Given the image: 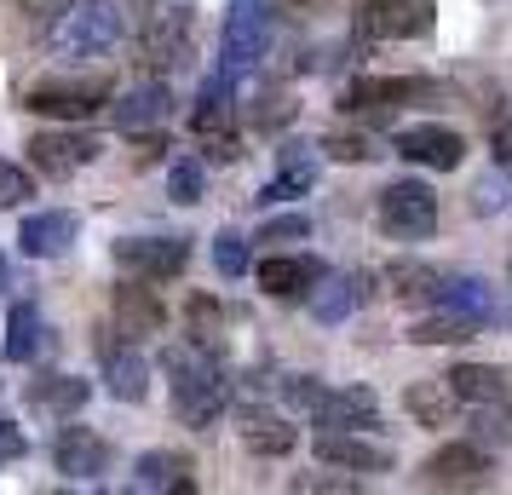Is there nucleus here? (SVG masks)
I'll return each mask as SVG.
<instances>
[{
	"instance_id": "obj_36",
	"label": "nucleus",
	"mask_w": 512,
	"mask_h": 495,
	"mask_svg": "<svg viewBox=\"0 0 512 495\" xmlns=\"http://www.w3.org/2000/svg\"><path fill=\"white\" fill-rule=\"evenodd\" d=\"M512 208V167L495 162V173H484L478 185H472V213L489 219V213H507Z\"/></svg>"
},
{
	"instance_id": "obj_38",
	"label": "nucleus",
	"mask_w": 512,
	"mask_h": 495,
	"mask_svg": "<svg viewBox=\"0 0 512 495\" xmlns=\"http://www.w3.org/2000/svg\"><path fill=\"white\" fill-rule=\"evenodd\" d=\"M248 265H254V260H248V236H242V231H219V236H213V271H219L225 283H236Z\"/></svg>"
},
{
	"instance_id": "obj_12",
	"label": "nucleus",
	"mask_w": 512,
	"mask_h": 495,
	"mask_svg": "<svg viewBox=\"0 0 512 495\" xmlns=\"http://www.w3.org/2000/svg\"><path fill=\"white\" fill-rule=\"evenodd\" d=\"M495 461H489L484 444H443L426 467H420V490H484Z\"/></svg>"
},
{
	"instance_id": "obj_32",
	"label": "nucleus",
	"mask_w": 512,
	"mask_h": 495,
	"mask_svg": "<svg viewBox=\"0 0 512 495\" xmlns=\"http://www.w3.org/2000/svg\"><path fill=\"white\" fill-rule=\"evenodd\" d=\"M472 334H478L472 317H461V311H449V306H432L426 317H415L409 340H415V346H466Z\"/></svg>"
},
{
	"instance_id": "obj_47",
	"label": "nucleus",
	"mask_w": 512,
	"mask_h": 495,
	"mask_svg": "<svg viewBox=\"0 0 512 495\" xmlns=\"http://www.w3.org/2000/svg\"><path fill=\"white\" fill-rule=\"evenodd\" d=\"M12 283H18V271H12V260H6V254H0V294H6Z\"/></svg>"
},
{
	"instance_id": "obj_29",
	"label": "nucleus",
	"mask_w": 512,
	"mask_h": 495,
	"mask_svg": "<svg viewBox=\"0 0 512 495\" xmlns=\"http://www.w3.org/2000/svg\"><path fill=\"white\" fill-rule=\"evenodd\" d=\"M133 490H173V495H185V490H196V467H190V455L150 449V455H139V467H133Z\"/></svg>"
},
{
	"instance_id": "obj_24",
	"label": "nucleus",
	"mask_w": 512,
	"mask_h": 495,
	"mask_svg": "<svg viewBox=\"0 0 512 495\" xmlns=\"http://www.w3.org/2000/svg\"><path fill=\"white\" fill-rule=\"evenodd\" d=\"M162 323H167V306L156 300V288L144 283V277L116 283V329L127 340H144V334H156Z\"/></svg>"
},
{
	"instance_id": "obj_16",
	"label": "nucleus",
	"mask_w": 512,
	"mask_h": 495,
	"mask_svg": "<svg viewBox=\"0 0 512 495\" xmlns=\"http://www.w3.org/2000/svg\"><path fill=\"white\" fill-rule=\"evenodd\" d=\"M236 438H242V449L259 455V461H282L288 449L300 444V426H288L282 409H259V403H248V409H236Z\"/></svg>"
},
{
	"instance_id": "obj_18",
	"label": "nucleus",
	"mask_w": 512,
	"mask_h": 495,
	"mask_svg": "<svg viewBox=\"0 0 512 495\" xmlns=\"http://www.w3.org/2000/svg\"><path fill=\"white\" fill-rule=\"evenodd\" d=\"M75 236H81V213L75 208H41L18 225V248L29 260H58V254L75 248Z\"/></svg>"
},
{
	"instance_id": "obj_25",
	"label": "nucleus",
	"mask_w": 512,
	"mask_h": 495,
	"mask_svg": "<svg viewBox=\"0 0 512 495\" xmlns=\"http://www.w3.org/2000/svg\"><path fill=\"white\" fill-rule=\"evenodd\" d=\"M443 380L455 386V398H461L466 409H472V403H512V375L495 369V363H455Z\"/></svg>"
},
{
	"instance_id": "obj_48",
	"label": "nucleus",
	"mask_w": 512,
	"mask_h": 495,
	"mask_svg": "<svg viewBox=\"0 0 512 495\" xmlns=\"http://www.w3.org/2000/svg\"><path fill=\"white\" fill-rule=\"evenodd\" d=\"M288 6H294V12H317V6H323V0H288Z\"/></svg>"
},
{
	"instance_id": "obj_5",
	"label": "nucleus",
	"mask_w": 512,
	"mask_h": 495,
	"mask_svg": "<svg viewBox=\"0 0 512 495\" xmlns=\"http://www.w3.org/2000/svg\"><path fill=\"white\" fill-rule=\"evenodd\" d=\"M277 41V0H231V12H225V35H219V58H225V70L242 75L254 70L259 58L271 52Z\"/></svg>"
},
{
	"instance_id": "obj_19",
	"label": "nucleus",
	"mask_w": 512,
	"mask_h": 495,
	"mask_svg": "<svg viewBox=\"0 0 512 495\" xmlns=\"http://www.w3.org/2000/svg\"><path fill=\"white\" fill-rule=\"evenodd\" d=\"M167 116H173V87H167L162 75H150L133 93L110 98V127H121V133H150V127H162Z\"/></svg>"
},
{
	"instance_id": "obj_21",
	"label": "nucleus",
	"mask_w": 512,
	"mask_h": 495,
	"mask_svg": "<svg viewBox=\"0 0 512 495\" xmlns=\"http://www.w3.org/2000/svg\"><path fill=\"white\" fill-rule=\"evenodd\" d=\"M317 461L323 467H340V472H392L397 455L386 444H369V438H357V432H317Z\"/></svg>"
},
{
	"instance_id": "obj_34",
	"label": "nucleus",
	"mask_w": 512,
	"mask_h": 495,
	"mask_svg": "<svg viewBox=\"0 0 512 495\" xmlns=\"http://www.w3.org/2000/svg\"><path fill=\"white\" fill-rule=\"evenodd\" d=\"M185 323H190V340H196V346H208V352L225 357V306H219L213 294H190Z\"/></svg>"
},
{
	"instance_id": "obj_1",
	"label": "nucleus",
	"mask_w": 512,
	"mask_h": 495,
	"mask_svg": "<svg viewBox=\"0 0 512 495\" xmlns=\"http://www.w3.org/2000/svg\"><path fill=\"white\" fill-rule=\"evenodd\" d=\"M167 386H173V421L179 426H213L225 409H231V375H225V357L196 346V340H179L162 352Z\"/></svg>"
},
{
	"instance_id": "obj_4",
	"label": "nucleus",
	"mask_w": 512,
	"mask_h": 495,
	"mask_svg": "<svg viewBox=\"0 0 512 495\" xmlns=\"http://www.w3.org/2000/svg\"><path fill=\"white\" fill-rule=\"evenodd\" d=\"M374 225L392 242H426L438 231V190L426 179H392L374 202Z\"/></svg>"
},
{
	"instance_id": "obj_9",
	"label": "nucleus",
	"mask_w": 512,
	"mask_h": 495,
	"mask_svg": "<svg viewBox=\"0 0 512 495\" xmlns=\"http://www.w3.org/2000/svg\"><path fill=\"white\" fill-rule=\"evenodd\" d=\"M116 265L144 283H173L190 265V242L185 236H116Z\"/></svg>"
},
{
	"instance_id": "obj_3",
	"label": "nucleus",
	"mask_w": 512,
	"mask_h": 495,
	"mask_svg": "<svg viewBox=\"0 0 512 495\" xmlns=\"http://www.w3.org/2000/svg\"><path fill=\"white\" fill-rule=\"evenodd\" d=\"M110 98H116L110 75H93V70L87 75H41L24 93V110L52 116V121H87L98 110H110Z\"/></svg>"
},
{
	"instance_id": "obj_46",
	"label": "nucleus",
	"mask_w": 512,
	"mask_h": 495,
	"mask_svg": "<svg viewBox=\"0 0 512 495\" xmlns=\"http://www.w3.org/2000/svg\"><path fill=\"white\" fill-rule=\"evenodd\" d=\"M489 150H495V162H507V167H512V110L495 121V133H489Z\"/></svg>"
},
{
	"instance_id": "obj_26",
	"label": "nucleus",
	"mask_w": 512,
	"mask_h": 495,
	"mask_svg": "<svg viewBox=\"0 0 512 495\" xmlns=\"http://www.w3.org/2000/svg\"><path fill=\"white\" fill-rule=\"evenodd\" d=\"M380 288L392 300H403V306H438L443 271H432V265H420V260H392L380 271Z\"/></svg>"
},
{
	"instance_id": "obj_33",
	"label": "nucleus",
	"mask_w": 512,
	"mask_h": 495,
	"mask_svg": "<svg viewBox=\"0 0 512 495\" xmlns=\"http://www.w3.org/2000/svg\"><path fill=\"white\" fill-rule=\"evenodd\" d=\"M294 116H300V98L288 93V87H277V81L259 87L254 104H248V127H254V133H282Z\"/></svg>"
},
{
	"instance_id": "obj_23",
	"label": "nucleus",
	"mask_w": 512,
	"mask_h": 495,
	"mask_svg": "<svg viewBox=\"0 0 512 495\" xmlns=\"http://www.w3.org/2000/svg\"><path fill=\"white\" fill-rule=\"evenodd\" d=\"M317 167H323V150L317 144H282L277 150V179L259 190V202H288V196H305L317 185Z\"/></svg>"
},
{
	"instance_id": "obj_15",
	"label": "nucleus",
	"mask_w": 512,
	"mask_h": 495,
	"mask_svg": "<svg viewBox=\"0 0 512 495\" xmlns=\"http://www.w3.org/2000/svg\"><path fill=\"white\" fill-rule=\"evenodd\" d=\"M311 421L323 432H363L380 426V398L369 386H323V398L311 403Z\"/></svg>"
},
{
	"instance_id": "obj_11",
	"label": "nucleus",
	"mask_w": 512,
	"mask_h": 495,
	"mask_svg": "<svg viewBox=\"0 0 512 495\" xmlns=\"http://www.w3.org/2000/svg\"><path fill=\"white\" fill-rule=\"evenodd\" d=\"M426 93H432L426 75H357L340 104H346L351 116H363V121H386L397 104H420Z\"/></svg>"
},
{
	"instance_id": "obj_43",
	"label": "nucleus",
	"mask_w": 512,
	"mask_h": 495,
	"mask_svg": "<svg viewBox=\"0 0 512 495\" xmlns=\"http://www.w3.org/2000/svg\"><path fill=\"white\" fill-rule=\"evenodd\" d=\"M288 490H300V495H317V490H357V478H346V472L340 467H328V472H300V478H294V484H288Z\"/></svg>"
},
{
	"instance_id": "obj_39",
	"label": "nucleus",
	"mask_w": 512,
	"mask_h": 495,
	"mask_svg": "<svg viewBox=\"0 0 512 495\" xmlns=\"http://www.w3.org/2000/svg\"><path fill=\"white\" fill-rule=\"evenodd\" d=\"M29 196H35V173H29L24 162H6V156H0V213L24 208Z\"/></svg>"
},
{
	"instance_id": "obj_13",
	"label": "nucleus",
	"mask_w": 512,
	"mask_h": 495,
	"mask_svg": "<svg viewBox=\"0 0 512 495\" xmlns=\"http://www.w3.org/2000/svg\"><path fill=\"white\" fill-rule=\"evenodd\" d=\"M397 156L415 167H432V173H455L466 156V139L455 133V127H443V121H420V127H403L397 133Z\"/></svg>"
},
{
	"instance_id": "obj_2",
	"label": "nucleus",
	"mask_w": 512,
	"mask_h": 495,
	"mask_svg": "<svg viewBox=\"0 0 512 495\" xmlns=\"http://www.w3.org/2000/svg\"><path fill=\"white\" fill-rule=\"evenodd\" d=\"M121 35H127V6L121 0H70V6H58L52 47L93 58V52H110Z\"/></svg>"
},
{
	"instance_id": "obj_6",
	"label": "nucleus",
	"mask_w": 512,
	"mask_h": 495,
	"mask_svg": "<svg viewBox=\"0 0 512 495\" xmlns=\"http://www.w3.org/2000/svg\"><path fill=\"white\" fill-rule=\"evenodd\" d=\"M351 24L363 41H420L438 24V0H351Z\"/></svg>"
},
{
	"instance_id": "obj_45",
	"label": "nucleus",
	"mask_w": 512,
	"mask_h": 495,
	"mask_svg": "<svg viewBox=\"0 0 512 495\" xmlns=\"http://www.w3.org/2000/svg\"><path fill=\"white\" fill-rule=\"evenodd\" d=\"M24 455H29V438H24V426L0 421V467H6V461H24Z\"/></svg>"
},
{
	"instance_id": "obj_41",
	"label": "nucleus",
	"mask_w": 512,
	"mask_h": 495,
	"mask_svg": "<svg viewBox=\"0 0 512 495\" xmlns=\"http://www.w3.org/2000/svg\"><path fill=\"white\" fill-rule=\"evenodd\" d=\"M311 236V219L305 213H282V219H265L259 225L254 242H265V248H288V242H305Z\"/></svg>"
},
{
	"instance_id": "obj_8",
	"label": "nucleus",
	"mask_w": 512,
	"mask_h": 495,
	"mask_svg": "<svg viewBox=\"0 0 512 495\" xmlns=\"http://www.w3.org/2000/svg\"><path fill=\"white\" fill-rule=\"evenodd\" d=\"M93 346H98V369H104V392L116 403H144V392H150V357H144L139 340H127L110 323Z\"/></svg>"
},
{
	"instance_id": "obj_10",
	"label": "nucleus",
	"mask_w": 512,
	"mask_h": 495,
	"mask_svg": "<svg viewBox=\"0 0 512 495\" xmlns=\"http://www.w3.org/2000/svg\"><path fill=\"white\" fill-rule=\"evenodd\" d=\"M24 150H29V173H41V179H52V185H64V179H75L81 167L98 162V139L93 133H75V127L35 133Z\"/></svg>"
},
{
	"instance_id": "obj_42",
	"label": "nucleus",
	"mask_w": 512,
	"mask_h": 495,
	"mask_svg": "<svg viewBox=\"0 0 512 495\" xmlns=\"http://www.w3.org/2000/svg\"><path fill=\"white\" fill-rule=\"evenodd\" d=\"M317 150H323L328 162H369V156H374V144H369V139H357V133H328Z\"/></svg>"
},
{
	"instance_id": "obj_30",
	"label": "nucleus",
	"mask_w": 512,
	"mask_h": 495,
	"mask_svg": "<svg viewBox=\"0 0 512 495\" xmlns=\"http://www.w3.org/2000/svg\"><path fill=\"white\" fill-rule=\"evenodd\" d=\"M225 127H236V93H231V70H219L202 87V98H196V110H190V133L196 139H208V133H225Z\"/></svg>"
},
{
	"instance_id": "obj_35",
	"label": "nucleus",
	"mask_w": 512,
	"mask_h": 495,
	"mask_svg": "<svg viewBox=\"0 0 512 495\" xmlns=\"http://www.w3.org/2000/svg\"><path fill=\"white\" fill-rule=\"evenodd\" d=\"M466 438L484 444V449L512 444V403H472V426H466Z\"/></svg>"
},
{
	"instance_id": "obj_7",
	"label": "nucleus",
	"mask_w": 512,
	"mask_h": 495,
	"mask_svg": "<svg viewBox=\"0 0 512 495\" xmlns=\"http://www.w3.org/2000/svg\"><path fill=\"white\" fill-rule=\"evenodd\" d=\"M190 41H196V6H162V12L139 29V64L150 75L185 70L190 64Z\"/></svg>"
},
{
	"instance_id": "obj_20",
	"label": "nucleus",
	"mask_w": 512,
	"mask_h": 495,
	"mask_svg": "<svg viewBox=\"0 0 512 495\" xmlns=\"http://www.w3.org/2000/svg\"><path fill=\"white\" fill-rule=\"evenodd\" d=\"M369 300H374V277L369 271H340V277H323V283L311 288V317L328 329V323L357 317Z\"/></svg>"
},
{
	"instance_id": "obj_22",
	"label": "nucleus",
	"mask_w": 512,
	"mask_h": 495,
	"mask_svg": "<svg viewBox=\"0 0 512 495\" xmlns=\"http://www.w3.org/2000/svg\"><path fill=\"white\" fill-rule=\"evenodd\" d=\"M87 398H93V380H81V375H35L24 386V403L35 409V415H52V421L81 415Z\"/></svg>"
},
{
	"instance_id": "obj_14",
	"label": "nucleus",
	"mask_w": 512,
	"mask_h": 495,
	"mask_svg": "<svg viewBox=\"0 0 512 495\" xmlns=\"http://www.w3.org/2000/svg\"><path fill=\"white\" fill-rule=\"evenodd\" d=\"M52 467L64 472L70 484H98L110 467V444L98 438L93 426H58L52 438Z\"/></svg>"
},
{
	"instance_id": "obj_27",
	"label": "nucleus",
	"mask_w": 512,
	"mask_h": 495,
	"mask_svg": "<svg viewBox=\"0 0 512 495\" xmlns=\"http://www.w3.org/2000/svg\"><path fill=\"white\" fill-rule=\"evenodd\" d=\"M438 306H449V311H461V317H472L478 329L501 323V300H495V288H489L484 277H443Z\"/></svg>"
},
{
	"instance_id": "obj_17",
	"label": "nucleus",
	"mask_w": 512,
	"mask_h": 495,
	"mask_svg": "<svg viewBox=\"0 0 512 495\" xmlns=\"http://www.w3.org/2000/svg\"><path fill=\"white\" fill-rule=\"evenodd\" d=\"M254 277H259V288L271 294V300H305L311 288L328 277V265L317 260V254H271V260H259L254 265Z\"/></svg>"
},
{
	"instance_id": "obj_40",
	"label": "nucleus",
	"mask_w": 512,
	"mask_h": 495,
	"mask_svg": "<svg viewBox=\"0 0 512 495\" xmlns=\"http://www.w3.org/2000/svg\"><path fill=\"white\" fill-rule=\"evenodd\" d=\"M323 398V380L317 375H282L277 380V403L282 409H300V415H311V403Z\"/></svg>"
},
{
	"instance_id": "obj_44",
	"label": "nucleus",
	"mask_w": 512,
	"mask_h": 495,
	"mask_svg": "<svg viewBox=\"0 0 512 495\" xmlns=\"http://www.w3.org/2000/svg\"><path fill=\"white\" fill-rule=\"evenodd\" d=\"M208 162H242V139H236V127H225V133H208Z\"/></svg>"
},
{
	"instance_id": "obj_28",
	"label": "nucleus",
	"mask_w": 512,
	"mask_h": 495,
	"mask_svg": "<svg viewBox=\"0 0 512 495\" xmlns=\"http://www.w3.org/2000/svg\"><path fill=\"white\" fill-rule=\"evenodd\" d=\"M41 340H47V317H41V306H35V300H18V306L6 311L0 357H6V363H35Z\"/></svg>"
},
{
	"instance_id": "obj_37",
	"label": "nucleus",
	"mask_w": 512,
	"mask_h": 495,
	"mask_svg": "<svg viewBox=\"0 0 512 495\" xmlns=\"http://www.w3.org/2000/svg\"><path fill=\"white\" fill-rule=\"evenodd\" d=\"M202 190H208V167L196 162V156H179V162L167 167V196H173L179 208H196Z\"/></svg>"
},
{
	"instance_id": "obj_31",
	"label": "nucleus",
	"mask_w": 512,
	"mask_h": 495,
	"mask_svg": "<svg viewBox=\"0 0 512 495\" xmlns=\"http://www.w3.org/2000/svg\"><path fill=\"white\" fill-rule=\"evenodd\" d=\"M403 409H409L420 426H449L455 421V409H461V398H455L449 380H420V386L403 392Z\"/></svg>"
}]
</instances>
